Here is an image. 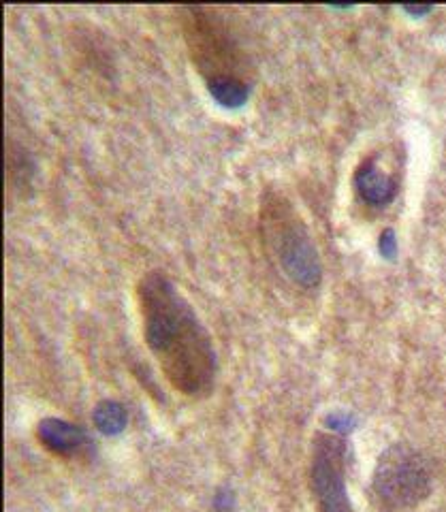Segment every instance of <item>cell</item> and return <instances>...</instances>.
I'll use <instances>...</instances> for the list:
<instances>
[{
	"label": "cell",
	"mask_w": 446,
	"mask_h": 512,
	"mask_svg": "<svg viewBox=\"0 0 446 512\" xmlns=\"http://www.w3.org/2000/svg\"><path fill=\"white\" fill-rule=\"evenodd\" d=\"M310 485L318 512H353L346 487V442L336 434H318L312 444Z\"/></svg>",
	"instance_id": "5"
},
{
	"label": "cell",
	"mask_w": 446,
	"mask_h": 512,
	"mask_svg": "<svg viewBox=\"0 0 446 512\" xmlns=\"http://www.w3.org/2000/svg\"><path fill=\"white\" fill-rule=\"evenodd\" d=\"M214 510L216 512H237V508H235V495L229 489H220L216 493Z\"/></svg>",
	"instance_id": "9"
},
{
	"label": "cell",
	"mask_w": 446,
	"mask_h": 512,
	"mask_svg": "<svg viewBox=\"0 0 446 512\" xmlns=\"http://www.w3.org/2000/svg\"><path fill=\"white\" fill-rule=\"evenodd\" d=\"M182 30L190 60L207 92L225 109H242L250 94V60L225 18L214 7H182Z\"/></svg>",
	"instance_id": "2"
},
{
	"label": "cell",
	"mask_w": 446,
	"mask_h": 512,
	"mask_svg": "<svg viewBox=\"0 0 446 512\" xmlns=\"http://www.w3.org/2000/svg\"><path fill=\"white\" fill-rule=\"evenodd\" d=\"M261 227L265 244L278 259L286 276L304 288H314L323 280V265L312 242L306 222L295 207L280 195H267L261 207Z\"/></svg>",
	"instance_id": "3"
},
{
	"label": "cell",
	"mask_w": 446,
	"mask_h": 512,
	"mask_svg": "<svg viewBox=\"0 0 446 512\" xmlns=\"http://www.w3.org/2000/svg\"><path fill=\"white\" fill-rule=\"evenodd\" d=\"M37 440L45 451H50L56 457H79L84 455L92 440L86 436L82 427H77L65 419H58V416H47L37 423Z\"/></svg>",
	"instance_id": "6"
},
{
	"label": "cell",
	"mask_w": 446,
	"mask_h": 512,
	"mask_svg": "<svg viewBox=\"0 0 446 512\" xmlns=\"http://www.w3.org/2000/svg\"><path fill=\"white\" fill-rule=\"evenodd\" d=\"M395 250H397V244H395V233L389 229V231L382 233V237H380V252L385 254L387 259H391V256L395 254Z\"/></svg>",
	"instance_id": "10"
},
{
	"label": "cell",
	"mask_w": 446,
	"mask_h": 512,
	"mask_svg": "<svg viewBox=\"0 0 446 512\" xmlns=\"http://www.w3.org/2000/svg\"><path fill=\"white\" fill-rule=\"evenodd\" d=\"M92 423L103 436H120L129 425V410L116 399H103L92 412Z\"/></svg>",
	"instance_id": "8"
},
{
	"label": "cell",
	"mask_w": 446,
	"mask_h": 512,
	"mask_svg": "<svg viewBox=\"0 0 446 512\" xmlns=\"http://www.w3.org/2000/svg\"><path fill=\"white\" fill-rule=\"evenodd\" d=\"M355 186L361 199L370 205H387L395 197V180L382 171L374 158L363 160L355 173Z\"/></svg>",
	"instance_id": "7"
},
{
	"label": "cell",
	"mask_w": 446,
	"mask_h": 512,
	"mask_svg": "<svg viewBox=\"0 0 446 512\" xmlns=\"http://www.w3.org/2000/svg\"><path fill=\"white\" fill-rule=\"evenodd\" d=\"M408 13H427L432 11V7H404Z\"/></svg>",
	"instance_id": "11"
},
{
	"label": "cell",
	"mask_w": 446,
	"mask_h": 512,
	"mask_svg": "<svg viewBox=\"0 0 446 512\" xmlns=\"http://www.w3.org/2000/svg\"><path fill=\"white\" fill-rule=\"evenodd\" d=\"M143 338L171 387L186 397L210 395L216 382V350L201 318L163 271L137 284Z\"/></svg>",
	"instance_id": "1"
},
{
	"label": "cell",
	"mask_w": 446,
	"mask_h": 512,
	"mask_svg": "<svg viewBox=\"0 0 446 512\" xmlns=\"http://www.w3.org/2000/svg\"><path fill=\"white\" fill-rule=\"evenodd\" d=\"M374 493L387 510H410L425 502L432 493V468L417 448L397 442L376 461Z\"/></svg>",
	"instance_id": "4"
}]
</instances>
